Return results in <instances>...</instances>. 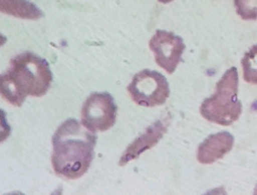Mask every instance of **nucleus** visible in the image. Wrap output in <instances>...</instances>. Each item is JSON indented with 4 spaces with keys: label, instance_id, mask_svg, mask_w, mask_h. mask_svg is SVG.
Returning <instances> with one entry per match:
<instances>
[{
    "label": "nucleus",
    "instance_id": "obj_1",
    "mask_svg": "<svg viewBox=\"0 0 257 195\" xmlns=\"http://www.w3.org/2000/svg\"><path fill=\"white\" fill-rule=\"evenodd\" d=\"M74 118H69L52 137V163L57 175L67 179L81 178L94 158L97 137Z\"/></svg>",
    "mask_w": 257,
    "mask_h": 195
},
{
    "label": "nucleus",
    "instance_id": "obj_2",
    "mask_svg": "<svg viewBox=\"0 0 257 195\" xmlns=\"http://www.w3.org/2000/svg\"><path fill=\"white\" fill-rule=\"evenodd\" d=\"M53 76L44 58L25 52L11 60L1 76V94L10 104L21 107L28 96L43 97L50 88Z\"/></svg>",
    "mask_w": 257,
    "mask_h": 195
},
{
    "label": "nucleus",
    "instance_id": "obj_3",
    "mask_svg": "<svg viewBox=\"0 0 257 195\" xmlns=\"http://www.w3.org/2000/svg\"><path fill=\"white\" fill-rule=\"evenodd\" d=\"M238 74L236 67L227 70L216 86V92L205 99L200 112L206 120L222 126L235 122L242 112L241 103L237 99Z\"/></svg>",
    "mask_w": 257,
    "mask_h": 195
},
{
    "label": "nucleus",
    "instance_id": "obj_4",
    "mask_svg": "<svg viewBox=\"0 0 257 195\" xmlns=\"http://www.w3.org/2000/svg\"><path fill=\"white\" fill-rule=\"evenodd\" d=\"M127 90L135 103L145 107L163 105L170 96L166 78L154 70H144L137 73Z\"/></svg>",
    "mask_w": 257,
    "mask_h": 195
},
{
    "label": "nucleus",
    "instance_id": "obj_5",
    "mask_svg": "<svg viewBox=\"0 0 257 195\" xmlns=\"http://www.w3.org/2000/svg\"><path fill=\"white\" fill-rule=\"evenodd\" d=\"M117 106L107 92L93 93L82 108V124L92 133L104 132L116 121Z\"/></svg>",
    "mask_w": 257,
    "mask_h": 195
},
{
    "label": "nucleus",
    "instance_id": "obj_6",
    "mask_svg": "<svg viewBox=\"0 0 257 195\" xmlns=\"http://www.w3.org/2000/svg\"><path fill=\"white\" fill-rule=\"evenodd\" d=\"M149 46L154 54L156 64L168 74L174 73L186 49L183 39L174 33L157 30Z\"/></svg>",
    "mask_w": 257,
    "mask_h": 195
},
{
    "label": "nucleus",
    "instance_id": "obj_7",
    "mask_svg": "<svg viewBox=\"0 0 257 195\" xmlns=\"http://www.w3.org/2000/svg\"><path fill=\"white\" fill-rule=\"evenodd\" d=\"M234 141V136L228 132L210 135L198 146L197 159L202 164L214 163L232 149Z\"/></svg>",
    "mask_w": 257,
    "mask_h": 195
},
{
    "label": "nucleus",
    "instance_id": "obj_8",
    "mask_svg": "<svg viewBox=\"0 0 257 195\" xmlns=\"http://www.w3.org/2000/svg\"><path fill=\"white\" fill-rule=\"evenodd\" d=\"M166 132L167 126L162 121L159 120L155 122L127 147L120 159V166H124L131 160L138 158L143 152L156 145Z\"/></svg>",
    "mask_w": 257,
    "mask_h": 195
},
{
    "label": "nucleus",
    "instance_id": "obj_9",
    "mask_svg": "<svg viewBox=\"0 0 257 195\" xmlns=\"http://www.w3.org/2000/svg\"><path fill=\"white\" fill-rule=\"evenodd\" d=\"M0 11L25 20L37 21L44 17L43 12L29 0H0Z\"/></svg>",
    "mask_w": 257,
    "mask_h": 195
},
{
    "label": "nucleus",
    "instance_id": "obj_10",
    "mask_svg": "<svg viewBox=\"0 0 257 195\" xmlns=\"http://www.w3.org/2000/svg\"><path fill=\"white\" fill-rule=\"evenodd\" d=\"M241 66L245 82L257 85V44L245 53L241 60Z\"/></svg>",
    "mask_w": 257,
    "mask_h": 195
},
{
    "label": "nucleus",
    "instance_id": "obj_11",
    "mask_svg": "<svg viewBox=\"0 0 257 195\" xmlns=\"http://www.w3.org/2000/svg\"><path fill=\"white\" fill-rule=\"evenodd\" d=\"M234 5L242 20H257V0H234Z\"/></svg>",
    "mask_w": 257,
    "mask_h": 195
},
{
    "label": "nucleus",
    "instance_id": "obj_12",
    "mask_svg": "<svg viewBox=\"0 0 257 195\" xmlns=\"http://www.w3.org/2000/svg\"><path fill=\"white\" fill-rule=\"evenodd\" d=\"M160 4H170V3L173 2L174 0H158Z\"/></svg>",
    "mask_w": 257,
    "mask_h": 195
},
{
    "label": "nucleus",
    "instance_id": "obj_13",
    "mask_svg": "<svg viewBox=\"0 0 257 195\" xmlns=\"http://www.w3.org/2000/svg\"><path fill=\"white\" fill-rule=\"evenodd\" d=\"M254 194H257V184L255 185V189H254Z\"/></svg>",
    "mask_w": 257,
    "mask_h": 195
}]
</instances>
